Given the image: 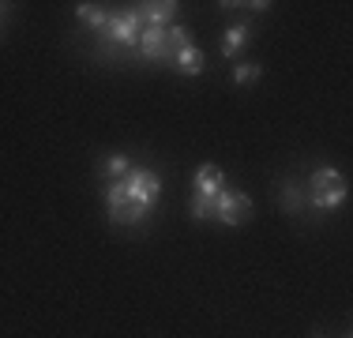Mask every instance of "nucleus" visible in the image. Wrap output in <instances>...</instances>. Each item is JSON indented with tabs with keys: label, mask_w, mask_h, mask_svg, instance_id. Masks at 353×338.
Returning <instances> with one entry per match:
<instances>
[{
	"label": "nucleus",
	"mask_w": 353,
	"mask_h": 338,
	"mask_svg": "<svg viewBox=\"0 0 353 338\" xmlns=\"http://www.w3.org/2000/svg\"><path fill=\"white\" fill-rule=\"evenodd\" d=\"M162 196V177L154 169H128V177L105 184V210L117 226H136L154 210Z\"/></svg>",
	"instance_id": "f257e3e1"
},
{
	"label": "nucleus",
	"mask_w": 353,
	"mask_h": 338,
	"mask_svg": "<svg viewBox=\"0 0 353 338\" xmlns=\"http://www.w3.org/2000/svg\"><path fill=\"white\" fill-rule=\"evenodd\" d=\"M346 196H350V184H346V177H342L339 169L323 166V169H316V173L308 177V207L319 210V215L339 210L342 203H346Z\"/></svg>",
	"instance_id": "f03ea898"
},
{
	"label": "nucleus",
	"mask_w": 353,
	"mask_h": 338,
	"mask_svg": "<svg viewBox=\"0 0 353 338\" xmlns=\"http://www.w3.org/2000/svg\"><path fill=\"white\" fill-rule=\"evenodd\" d=\"M214 222L222 226H245L252 218V199L245 196V192H233V188H222L214 196V210H211Z\"/></svg>",
	"instance_id": "7ed1b4c3"
},
{
	"label": "nucleus",
	"mask_w": 353,
	"mask_h": 338,
	"mask_svg": "<svg viewBox=\"0 0 353 338\" xmlns=\"http://www.w3.org/2000/svg\"><path fill=\"white\" fill-rule=\"evenodd\" d=\"M139 34H143V19H139L136 8H132V12H124V15H109L102 38L113 41V46H121V49H136L139 46Z\"/></svg>",
	"instance_id": "20e7f679"
},
{
	"label": "nucleus",
	"mask_w": 353,
	"mask_h": 338,
	"mask_svg": "<svg viewBox=\"0 0 353 338\" xmlns=\"http://www.w3.org/2000/svg\"><path fill=\"white\" fill-rule=\"evenodd\" d=\"M136 49H139L143 61H154V64L173 61V57H170V46H165V27H143Z\"/></svg>",
	"instance_id": "39448f33"
},
{
	"label": "nucleus",
	"mask_w": 353,
	"mask_h": 338,
	"mask_svg": "<svg viewBox=\"0 0 353 338\" xmlns=\"http://www.w3.org/2000/svg\"><path fill=\"white\" fill-rule=\"evenodd\" d=\"M176 8L181 4H173V0H158V4H136V12H139L143 27H170Z\"/></svg>",
	"instance_id": "423d86ee"
},
{
	"label": "nucleus",
	"mask_w": 353,
	"mask_h": 338,
	"mask_svg": "<svg viewBox=\"0 0 353 338\" xmlns=\"http://www.w3.org/2000/svg\"><path fill=\"white\" fill-rule=\"evenodd\" d=\"M192 188H196V196L214 199L218 192L225 188V173H222L218 166H199V169H196V184H192Z\"/></svg>",
	"instance_id": "0eeeda50"
},
{
	"label": "nucleus",
	"mask_w": 353,
	"mask_h": 338,
	"mask_svg": "<svg viewBox=\"0 0 353 338\" xmlns=\"http://www.w3.org/2000/svg\"><path fill=\"white\" fill-rule=\"evenodd\" d=\"M173 64H176V72H181V75H199V72H203V64H207V57H203V49H199V46H184L181 53L173 57Z\"/></svg>",
	"instance_id": "6e6552de"
},
{
	"label": "nucleus",
	"mask_w": 353,
	"mask_h": 338,
	"mask_svg": "<svg viewBox=\"0 0 353 338\" xmlns=\"http://www.w3.org/2000/svg\"><path fill=\"white\" fill-rule=\"evenodd\" d=\"M109 15L113 12H105L102 4H75V19L83 23V27H90V30H98L102 34L105 30V23H109Z\"/></svg>",
	"instance_id": "1a4fd4ad"
},
{
	"label": "nucleus",
	"mask_w": 353,
	"mask_h": 338,
	"mask_svg": "<svg viewBox=\"0 0 353 338\" xmlns=\"http://www.w3.org/2000/svg\"><path fill=\"white\" fill-rule=\"evenodd\" d=\"M248 46V23H237V27L225 30V41H222V57L225 61H237V53Z\"/></svg>",
	"instance_id": "9d476101"
},
{
	"label": "nucleus",
	"mask_w": 353,
	"mask_h": 338,
	"mask_svg": "<svg viewBox=\"0 0 353 338\" xmlns=\"http://www.w3.org/2000/svg\"><path fill=\"white\" fill-rule=\"evenodd\" d=\"M165 46H170V57H176L184 46H192V30H188V27H176V23H170V27H165Z\"/></svg>",
	"instance_id": "9b49d317"
},
{
	"label": "nucleus",
	"mask_w": 353,
	"mask_h": 338,
	"mask_svg": "<svg viewBox=\"0 0 353 338\" xmlns=\"http://www.w3.org/2000/svg\"><path fill=\"white\" fill-rule=\"evenodd\" d=\"M128 169H132L128 155H109L105 158V181H121V177H128Z\"/></svg>",
	"instance_id": "f8f14e48"
},
{
	"label": "nucleus",
	"mask_w": 353,
	"mask_h": 338,
	"mask_svg": "<svg viewBox=\"0 0 353 338\" xmlns=\"http://www.w3.org/2000/svg\"><path fill=\"white\" fill-rule=\"evenodd\" d=\"M188 210H192V218H196V222H211L214 199H207V196H196V192H192V203H188Z\"/></svg>",
	"instance_id": "ddd939ff"
},
{
	"label": "nucleus",
	"mask_w": 353,
	"mask_h": 338,
	"mask_svg": "<svg viewBox=\"0 0 353 338\" xmlns=\"http://www.w3.org/2000/svg\"><path fill=\"white\" fill-rule=\"evenodd\" d=\"M282 207L290 210V215H301V207H305V196L297 192L293 181H285V188H282Z\"/></svg>",
	"instance_id": "4468645a"
},
{
	"label": "nucleus",
	"mask_w": 353,
	"mask_h": 338,
	"mask_svg": "<svg viewBox=\"0 0 353 338\" xmlns=\"http://www.w3.org/2000/svg\"><path fill=\"white\" fill-rule=\"evenodd\" d=\"M263 75L259 64H233V83H256Z\"/></svg>",
	"instance_id": "2eb2a0df"
},
{
	"label": "nucleus",
	"mask_w": 353,
	"mask_h": 338,
	"mask_svg": "<svg viewBox=\"0 0 353 338\" xmlns=\"http://www.w3.org/2000/svg\"><path fill=\"white\" fill-rule=\"evenodd\" d=\"M312 338H323V335H312Z\"/></svg>",
	"instance_id": "dca6fc26"
},
{
	"label": "nucleus",
	"mask_w": 353,
	"mask_h": 338,
	"mask_svg": "<svg viewBox=\"0 0 353 338\" xmlns=\"http://www.w3.org/2000/svg\"><path fill=\"white\" fill-rule=\"evenodd\" d=\"M346 338H350V335H346Z\"/></svg>",
	"instance_id": "f3484780"
}]
</instances>
